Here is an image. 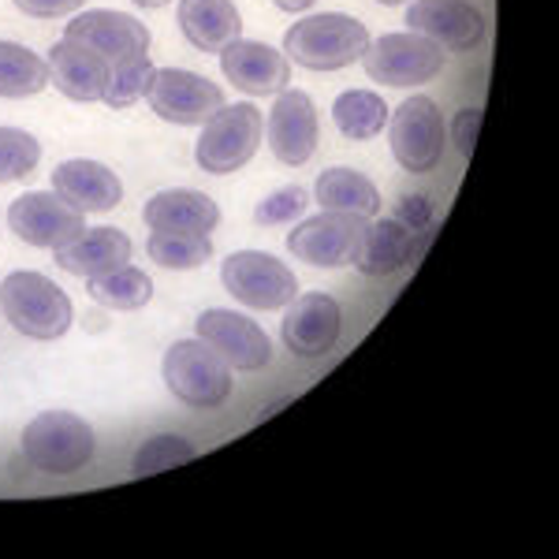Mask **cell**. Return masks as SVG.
I'll return each mask as SVG.
<instances>
[{
    "label": "cell",
    "instance_id": "cell-1",
    "mask_svg": "<svg viewBox=\"0 0 559 559\" xmlns=\"http://www.w3.org/2000/svg\"><path fill=\"white\" fill-rule=\"evenodd\" d=\"M369 31L344 12L306 15L284 34V57L306 71H344L362 60Z\"/></svg>",
    "mask_w": 559,
    "mask_h": 559
},
{
    "label": "cell",
    "instance_id": "cell-2",
    "mask_svg": "<svg viewBox=\"0 0 559 559\" xmlns=\"http://www.w3.org/2000/svg\"><path fill=\"white\" fill-rule=\"evenodd\" d=\"M0 310L20 336L60 340L71 329V299L41 273H8L0 280Z\"/></svg>",
    "mask_w": 559,
    "mask_h": 559
},
{
    "label": "cell",
    "instance_id": "cell-3",
    "mask_svg": "<svg viewBox=\"0 0 559 559\" xmlns=\"http://www.w3.org/2000/svg\"><path fill=\"white\" fill-rule=\"evenodd\" d=\"M23 459L52 477L79 474L94 459V429L68 411H45L23 429Z\"/></svg>",
    "mask_w": 559,
    "mask_h": 559
},
{
    "label": "cell",
    "instance_id": "cell-4",
    "mask_svg": "<svg viewBox=\"0 0 559 559\" xmlns=\"http://www.w3.org/2000/svg\"><path fill=\"white\" fill-rule=\"evenodd\" d=\"M261 120L265 116L254 105H224L221 112H213L198 134V168L210 176H231L250 165L261 146V131H265Z\"/></svg>",
    "mask_w": 559,
    "mask_h": 559
},
{
    "label": "cell",
    "instance_id": "cell-5",
    "mask_svg": "<svg viewBox=\"0 0 559 559\" xmlns=\"http://www.w3.org/2000/svg\"><path fill=\"white\" fill-rule=\"evenodd\" d=\"M165 384L187 407L213 411L231 395V366L205 340H179L165 355Z\"/></svg>",
    "mask_w": 559,
    "mask_h": 559
},
{
    "label": "cell",
    "instance_id": "cell-6",
    "mask_svg": "<svg viewBox=\"0 0 559 559\" xmlns=\"http://www.w3.org/2000/svg\"><path fill=\"white\" fill-rule=\"evenodd\" d=\"M448 52L437 41L421 38V34H384V38L369 41V49L362 52L366 75L381 86H426L429 79H437L444 71Z\"/></svg>",
    "mask_w": 559,
    "mask_h": 559
},
{
    "label": "cell",
    "instance_id": "cell-7",
    "mask_svg": "<svg viewBox=\"0 0 559 559\" xmlns=\"http://www.w3.org/2000/svg\"><path fill=\"white\" fill-rule=\"evenodd\" d=\"M388 139H392V153L407 173L426 176L440 165L448 150V123L432 97L418 94L407 97L395 108L392 123H388Z\"/></svg>",
    "mask_w": 559,
    "mask_h": 559
},
{
    "label": "cell",
    "instance_id": "cell-8",
    "mask_svg": "<svg viewBox=\"0 0 559 559\" xmlns=\"http://www.w3.org/2000/svg\"><path fill=\"white\" fill-rule=\"evenodd\" d=\"M221 280L231 299H239L250 310H284L299 295V280L292 269L273 254L261 250H239L224 261Z\"/></svg>",
    "mask_w": 559,
    "mask_h": 559
},
{
    "label": "cell",
    "instance_id": "cell-9",
    "mask_svg": "<svg viewBox=\"0 0 559 559\" xmlns=\"http://www.w3.org/2000/svg\"><path fill=\"white\" fill-rule=\"evenodd\" d=\"M366 228H369L366 216L324 210L318 216H310V221H302L299 228L287 236V250L313 269L355 265V254H358V247H362Z\"/></svg>",
    "mask_w": 559,
    "mask_h": 559
},
{
    "label": "cell",
    "instance_id": "cell-10",
    "mask_svg": "<svg viewBox=\"0 0 559 559\" xmlns=\"http://www.w3.org/2000/svg\"><path fill=\"white\" fill-rule=\"evenodd\" d=\"M8 228L31 247L60 250L86 231V213L64 202L57 191H31L8 205Z\"/></svg>",
    "mask_w": 559,
    "mask_h": 559
},
{
    "label": "cell",
    "instance_id": "cell-11",
    "mask_svg": "<svg viewBox=\"0 0 559 559\" xmlns=\"http://www.w3.org/2000/svg\"><path fill=\"white\" fill-rule=\"evenodd\" d=\"M150 108L168 123H179V128H194V123H205L213 112L224 108V90L210 83L205 75H194V71L183 68H160L153 71V83L146 90Z\"/></svg>",
    "mask_w": 559,
    "mask_h": 559
},
{
    "label": "cell",
    "instance_id": "cell-12",
    "mask_svg": "<svg viewBox=\"0 0 559 559\" xmlns=\"http://www.w3.org/2000/svg\"><path fill=\"white\" fill-rule=\"evenodd\" d=\"M194 329H198V340H205V344H210L231 369H239V373H258V369H265L273 362V344H269V336L261 332V324L242 318L236 310L198 313Z\"/></svg>",
    "mask_w": 559,
    "mask_h": 559
},
{
    "label": "cell",
    "instance_id": "cell-13",
    "mask_svg": "<svg viewBox=\"0 0 559 559\" xmlns=\"http://www.w3.org/2000/svg\"><path fill=\"white\" fill-rule=\"evenodd\" d=\"M344 332V310L332 295L310 292L295 295L284 313V344L299 358H321L340 344Z\"/></svg>",
    "mask_w": 559,
    "mask_h": 559
},
{
    "label": "cell",
    "instance_id": "cell-14",
    "mask_svg": "<svg viewBox=\"0 0 559 559\" xmlns=\"http://www.w3.org/2000/svg\"><path fill=\"white\" fill-rule=\"evenodd\" d=\"M407 26L440 49L471 52L485 41V15L471 0H414L407 8Z\"/></svg>",
    "mask_w": 559,
    "mask_h": 559
},
{
    "label": "cell",
    "instance_id": "cell-15",
    "mask_svg": "<svg viewBox=\"0 0 559 559\" xmlns=\"http://www.w3.org/2000/svg\"><path fill=\"white\" fill-rule=\"evenodd\" d=\"M269 150L280 165L302 168L318 153V108L302 90H280L269 112Z\"/></svg>",
    "mask_w": 559,
    "mask_h": 559
},
{
    "label": "cell",
    "instance_id": "cell-16",
    "mask_svg": "<svg viewBox=\"0 0 559 559\" xmlns=\"http://www.w3.org/2000/svg\"><path fill=\"white\" fill-rule=\"evenodd\" d=\"M221 68L224 79L250 97L280 94V90H287V83H292V60L265 41L236 38L221 52Z\"/></svg>",
    "mask_w": 559,
    "mask_h": 559
},
{
    "label": "cell",
    "instance_id": "cell-17",
    "mask_svg": "<svg viewBox=\"0 0 559 559\" xmlns=\"http://www.w3.org/2000/svg\"><path fill=\"white\" fill-rule=\"evenodd\" d=\"M45 64H49V79L68 102H102L108 79H112V60H105L102 52L75 38L52 45Z\"/></svg>",
    "mask_w": 559,
    "mask_h": 559
},
{
    "label": "cell",
    "instance_id": "cell-18",
    "mask_svg": "<svg viewBox=\"0 0 559 559\" xmlns=\"http://www.w3.org/2000/svg\"><path fill=\"white\" fill-rule=\"evenodd\" d=\"M64 38H75L90 45L94 52H102L105 60H131L150 52V31L142 26L134 15L123 12H108V8H94V12H83L68 23Z\"/></svg>",
    "mask_w": 559,
    "mask_h": 559
},
{
    "label": "cell",
    "instance_id": "cell-19",
    "mask_svg": "<svg viewBox=\"0 0 559 559\" xmlns=\"http://www.w3.org/2000/svg\"><path fill=\"white\" fill-rule=\"evenodd\" d=\"M142 221L150 231H179V236H213L221 224V205L202 191H160L142 205Z\"/></svg>",
    "mask_w": 559,
    "mask_h": 559
},
{
    "label": "cell",
    "instance_id": "cell-20",
    "mask_svg": "<svg viewBox=\"0 0 559 559\" xmlns=\"http://www.w3.org/2000/svg\"><path fill=\"white\" fill-rule=\"evenodd\" d=\"M52 191L64 202H71L83 213H108L123 202V183L112 168L97 165V160L75 157L52 168Z\"/></svg>",
    "mask_w": 559,
    "mask_h": 559
},
{
    "label": "cell",
    "instance_id": "cell-21",
    "mask_svg": "<svg viewBox=\"0 0 559 559\" xmlns=\"http://www.w3.org/2000/svg\"><path fill=\"white\" fill-rule=\"evenodd\" d=\"M131 254H134V242L128 231H120V228H90L75 242L52 250L57 269H64L71 276H83V280L128 265Z\"/></svg>",
    "mask_w": 559,
    "mask_h": 559
},
{
    "label": "cell",
    "instance_id": "cell-22",
    "mask_svg": "<svg viewBox=\"0 0 559 559\" xmlns=\"http://www.w3.org/2000/svg\"><path fill=\"white\" fill-rule=\"evenodd\" d=\"M421 236H414L411 228H403L400 221H377L366 228L362 247L355 254V269L366 276H395L407 265H414L421 254L418 247Z\"/></svg>",
    "mask_w": 559,
    "mask_h": 559
},
{
    "label": "cell",
    "instance_id": "cell-23",
    "mask_svg": "<svg viewBox=\"0 0 559 559\" xmlns=\"http://www.w3.org/2000/svg\"><path fill=\"white\" fill-rule=\"evenodd\" d=\"M176 23L202 52H224L242 34L239 8L231 0H179Z\"/></svg>",
    "mask_w": 559,
    "mask_h": 559
},
{
    "label": "cell",
    "instance_id": "cell-24",
    "mask_svg": "<svg viewBox=\"0 0 559 559\" xmlns=\"http://www.w3.org/2000/svg\"><path fill=\"white\" fill-rule=\"evenodd\" d=\"M313 194H318L321 210L358 213V216H366V221L381 213V194H377V187L369 183L362 173H355V168H324L318 176Z\"/></svg>",
    "mask_w": 559,
    "mask_h": 559
},
{
    "label": "cell",
    "instance_id": "cell-25",
    "mask_svg": "<svg viewBox=\"0 0 559 559\" xmlns=\"http://www.w3.org/2000/svg\"><path fill=\"white\" fill-rule=\"evenodd\" d=\"M332 120H336L340 134L355 142H369L388 128V105L373 90H344L332 102Z\"/></svg>",
    "mask_w": 559,
    "mask_h": 559
},
{
    "label": "cell",
    "instance_id": "cell-26",
    "mask_svg": "<svg viewBox=\"0 0 559 559\" xmlns=\"http://www.w3.org/2000/svg\"><path fill=\"white\" fill-rule=\"evenodd\" d=\"M86 295L97 306H105V310L131 313V310H142V306L153 299V284H150V276L142 273V269L120 265V269H112V273L90 276L86 280Z\"/></svg>",
    "mask_w": 559,
    "mask_h": 559
},
{
    "label": "cell",
    "instance_id": "cell-27",
    "mask_svg": "<svg viewBox=\"0 0 559 559\" xmlns=\"http://www.w3.org/2000/svg\"><path fill=\"white\" fill-rule=\"evenodd\" d=\"M49 86V64L20 41H0V97H34Z\"/></svg>",
    "mask_w": 559,
    "mask_h": 559
},
{
    "label": "cell",
    "instance_id": "cell-28",
    "mask_svg": "<svg viewBox=\"0 0 559 559\" xmlns=\"http://www.w3.org/2000/svg\"><path fill=\"white\" fill-rule=\"evenodd\" d=\"M150 261H157L160 269H198L213 258V239L210 236H179V231H153L146 239Z\"/></svg>",
    "mask_w": 559,
    "mask_h": 559
},
{
    "label": "cell",
    "instance_id": "cell-29",
    "mask_svg": "<svg viewBox=\"0 0 559 559\" xmlns=\"http://www.w3.org/2000/svg\"><path fill=\"white\" fill-rule=\"evenodd\" d=\"M153 83V60L142 52V57L131 60H116L112 64V79H108V90L102 102L108 108H131L134 102L146 97V90Z\"/></svg>",
    "mask_w": 559,
    "mask_h": 559
},
{
    "label": "cell",
    "instance_id": "cell-30",
    "mask_svg": "<svg viewBox=\"0 0 559 559\" xmlns=\"http://www.w3.org/2000/svg\"><path fill=\"white\" fill-rule=\"evenodd\" d=\"M41 146L31 131L0 128V183H20L38 168Z\"/></svg>",
    "mask_w": 559,
    "mask_h": 559
},
{
    "label": "cell",
    "instance_id": "cell-31",
    "mask_svg": "<svg viewBox=\"0 0 559 559\" xmlns=\"http://www.w3.org/2000/svg\"><path fill=\"white\" fill-rule=\"evenodd\" d=\"M194 455H198L194 444H187L183 437H153L139 448L131 471H134V477H150L160 471H173L179 463H191Z\"/></svg>",
    "mask_w": 559,
    "mask_h": 559
},
{
    "label": "cell",
    "instance_id": "cell-32",
    "mask_svg": "<svg viewBox=\"0 0 559 559\" xmlns=\"http://www.w3.org/2000/svg\"><path fill=\"white\" fill-rule=\"evenodd\" d=\"M302 210H306V191H302V187H284V191L269 194L265 202L258 205L254 221L265 224V228H273V224L295 221V216H299Z\"/></svg>",
    "mask_w": 559,
    "mask_h": 559
},
{
    "label": "cell",
    "instance_id": "cell-33",
    "mask_svg": "<svg viewBox=\"0 0 559 559\" xmlns=\"http://www.w3.org/2000/svg\"><path fill=\"white\" fill-rule=\"evenodd\" d=\"M392 221H400L403 228L414 231V236H429L432 231V202L426 194H403L400 202H395Z\"/></svg>",
    "mask_w": 559,
    "mask_h": 559
},
{
    "label": "cell",
    "instance_id": "cell-34",
    "mask_svg": "<svg viewBox=\"0 0 559 559\" xmlns=\"http://www.w3.org/2000/svg\"><path fill=\"white\" fill-rule=\"evenodd\" d=\"M83 4L86 0H15V8L31 20H60V15L79 12Z\"/></svg>",
    "mask_w": 559,
    "mask_h": 559
},
{
    "label": "cell",
    "instance_id": "cell-35",
    "mask_svg": "<svg viewBox=\"0 0 559 559\" xmlns=\"http://www.w3.org/2000/svg\"><path fill=\"white\" fill-rule=\"evenodd\" d=\"M477 128H481V108H463V112L455 116V123H452V142H455V150L463 153V157H471V153H474Z\"/></svg>",
    "mask_w": 559,
    "mask_h": 559
},
{
    "label": "cell",
    "instance_id": "cell-36",
    "mask_svg": "<svg viewBox=\"0 0 559 559\" xmlns=\"http://www.w3.org/2000/svg\"><path fill=\"white\" fill-rule=\"evenodd\" d=\"M273 4L280 8V12H295V15H299V12H310L318 0H273Z\"/></svg>",
    "mask_w": 559,
    "mask_h": 559
},
{
    "label": "cell",
    "instance_id": "cell-37",
    "mask_svg": "<svg viewBox=\"0 0 559 559\" xmlns=\"http://www.w3.org/2000/svg\"><path fill=\"white\" fill-rule=\"evenodd\" d=\"M134 4H139V8H165L168 0H134Z\"/></svg>",
    "mask_w": 559,
    "mask_h": 559
},
{
    "label": "cell",
    "instance_id": "cell-38",
    "mask_svg": "<svg viewBox=\"0 0 559 559\" xmlns=\"http://www.w3.org/2000/svg\"><path fill=\"white\" fill-rule=\"evenodd\" d=\"M377 4H384V8H392V4H403V0H377Z\"/></svg>",
    "mask_w": 559,
    "mask_h": 559
}]
</instances>
